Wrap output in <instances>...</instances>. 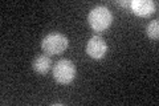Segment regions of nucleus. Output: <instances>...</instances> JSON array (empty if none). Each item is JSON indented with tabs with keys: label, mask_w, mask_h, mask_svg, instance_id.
<instances>
[{
	"label": "nucleus",
	"mask_w": 159,
	"mask_h": 106,
	"mask_svg": "<svg viewBox=\"0 0 159 106\" xmlns=\"http://www.w3.org/2000/svg\"><path fill=\"white\" fill-rule=\"evenodd\" d=\"M106 50H107V45L101 36H93L88 41L86 53L92 58H96V60L102 58L106 54Z\"/></svg>",
	"instance_id": "nucleus-4"
},
{
	"label": "nucleus",
	"mask_w": 159,
	"mask_h": 106,
	"mask_svg": "<svg viewBox=\"0 0 159 106\" xmlns=\"http://www.w3.org/2000/svg\"><path fill=\"white\" fill-rule=\"evenodd\" d=\"M157 8V4L151 0H133L130 9L138 16H148Z\"/></svg>",
	"instance_id": "nucleus-5"
},
{
	"label": "nucleus",
	"mask_w": 159,
	"mask_h": 106,
	"mask_svg": "<svg viewBox=\"0 0 159 106\" xmlns=\"http://www.w3.org/2000/svg\"><path fill=\"white\" fill-rule=\"evenodd\" d=\"M69 45L68 37L58 32L49 33L41 41V48L47 54H61Z\"/></svg>",
	"instance_id": "nucleus-2"
},
{
	"label": "nucleus",
	"mask_w": 159,
	"mask_h": 106,
	"mask_svg": "<svg viewBox=\"0 0 159 106\" xmlns=\"http://www.w3.org/2000/svg\"><path fill=\"white\" fill-rule=\"evenodd\" d=\"M146 32H147V36L150 39L158 40V37H159V23H158V20H154V21H151L147 25Z\"/></svg>",
	"instance_id": "nucleus-7"
},
{
	"label": "nucleus",
	"mask_w": 159,
	"mask_h": 106,
	"mask_svg": "<svg viewBox=\"0 0 159 106\" xmlns=\"http://www.w3.org/2000/svg\"><path fill=\"white\" fill-rule=\"evenodd\" d=\"M88 21L96 32H102L106 28L110 27V24L113 21V15L106 7L98 6L89 12Z\"/></svg>",
	"instance_id": "nucleus-1"
},
{
	"label": "nucleus",
	"mask_w": 159,
	"mask_h": 106,
	"mask_svg": "<svg viewBox=\"0 0 159 106\" xmlns=\"http://www.w3.org/2000/svg\"><path fill=\"white\" fill-rule=\"evenodd\" d=\"M74 76H76V67L70 60L62 58L53 67V77L61 85L70 84L74 80Z\"/></svg>",
	"instance_id": "nucleus-3"
},
{
	"label": "nucleus",
	"mask_w": 159,
	"mask_h": 106,
	"mask_svg": "<svg viewBox=\"0 0 159 106\" xmlns=\"http://www.w3.org/2000/svg\"><path fill=\"white\" fill-rule=\"evenodd\" d=\"M117 6H121V7H130L131 2H125V0H122V2H116Z\"/></svg>",
	"instance_id": "nucleus-8"
},
{
	"label": "nucleus",
	"mask_w": 159,
	"mask_h": 106,
	"mask_svg": "<svg viewBox=\"0 0 159 106\" xmlns=\"http://www.w3.org/2000/svg\"><path fill=\"white\" fill-rule=\"evenodd\" d=\"M52 67V60L48 57V54H41L37 56L33 60L32 68L37 74H45L49 72V69Z\"/></svg>",
	"instance_id": "nucleus-6"
}]
</instances>
